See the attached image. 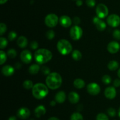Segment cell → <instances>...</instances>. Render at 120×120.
<instances>
[{"instance_id":"1","label":"cell","mask_w":120,"mask_h":120,"mask_svg":"<svg viewBox=\"0 0 120 120\" xmlns=\"http://www.w3.org/2000/svg\"><path fill=\"white\" fill-rule=\"evenodd\" d=\"M62 83V78L59 73L52 72L47 76L46 84L48 88L56 89L59 88Z\"/></svg>"},{"instance_id":"2","label":"cell","mask_w":120,"mask_h":120,"mask_svg":"<svg viewBox=\"0 0 120 120\" xmlns=\"http://www.w3.org/2000/svg\"><path fill=\"white\" fill-rule=\"evenodd\" d=\"M34 58L38 64H43L49 62L52 58V54L49 49L41 48L34 54Z\"/></svg>"},{"instance_id":"3","label":"cell","mask_w":120,"mask_h":120,"mask_svg":"<svg viewBox=\"0 0 120 120\" xmlns=\"http://www.w3.org/2000/svg\"><path fill=\"white\" fill-rule=\"evenodd\" d=\"M32 95L38 100L43 99L48 94V86L42 83H37L35 84L32 88Z\"/></svg>"},{"instance_id":"4","label":"cell","mask_w":120,"mask_h":120,"mask_svg":"<svg viewBox=\"0 0 120 120\" xmlns=\"http://www.w3.org/2000/svg\"><path fill=\"white\" fill-rule=\"evenodd\" d=\"M57 48L59 52L63 55L70 54L73 49L70 42L65 39H62L58 41L57 44Z\"/></svg>"},{"instance_id":"5","label":"cell","mask_w":120,"mask_h":120,"mask_svg":"<svg viewBox=\"0 0 120 120\" xmlns=\"http://www.w3.org/2000/svg\"><path fill=\"white\" fill-rule=\"evenodd\" d=\"M59 21V20L57 16L54 14H48L45 19V24L49 28H53L56 26Z\"/></svg>"},{"instance_id":"6","label":"cell","mask_w":120,"mask_h":120,"mask_svg":"<svg viewBox=\"0 0 120 120\" xmlns=\"http://www.w3.org/2000/svg\"><path fill=\"white\" fill-rule=\"evenodd\" d=\"M70 35L72 40H79L83 35V30L79 26L75 25L70 29Z\"/></svg>"},{"instance_id":"7","label":"cell","mask_w":120,"mask_h":120,"mask_svg":"<svg viewBox=\"0 0 120 120\" xmlns=\"http://www.w3.org/2000/svg\"><path fill=\"white\" fill-rule=\"evenodd\" d=\"M96 14L100 18H104L109 14V9L105 5L103 4H100L96 8Z\"/></svg>"},{"instance_id":"8","label":"cell","mask_w":120,"mask_h":120,"mask_svg":"<svg viewBox=\"0 0 120 120\" xmlns=\"http://www.w3.org/2000/svg\"><path fill=\"white\" fill-rule=\"evenodd\" d=\"M87 92L92 95H96L100 92V87L96 82H91L87 87Z\"/></svg>"},{"instance_id":"9","label":"cell","mask_w":120,"mask_h":120,"mask_svg":"<svg viewBox=\"0 0 120 120\" xmlns=\"http://www.w3.org/2000/svg\"><path fill=\"white\" fill-rule=\"evenodd\" d=\"M107 22L111 27H117L120 24V17L116 14H112L107 18Z\"/></svg>"},{"instance_id":"10","label":"cell","mask_w":120,"mask_h":120,"mask_svg":"<svg viewBox=\"0 0 120 120\" xmlns=\"http://www.w3.org/2000/svg\"><path fill=\"white\" fill-rule=\"evenodd\" d=\"M93 22L96 25L97 29L100 31H103L106 28V24L104 21H102L101 18H100L98 16L94 17L93 20Z\"/></svg>"},{"instance_id":"11","label":"cell","mask_w":120,"mask_h":120,"mask_svg":"<svg viewBox=\"0 0 120 120\" xmlns=\"http://www.w3.org/2000/svg\"><path fill=\"white\" fill-rule=\"evenodd\" d=\"M21 60L25 64L30 63L32 60V53L28 50H24L21 54Z\"/></svg>"},{"instance_id":"12","label":"cell","mask_w":120,"mask_h":120,"mask_svg":"<svg viewBox=\"0 0 120 120\" xmlns=\"http://www.w3.org/2000/svg\"><path fill=\"white\" fill-rule=\"evenodd\" d=\"M30 112L28 108L26 107H22L18 109L17 112V116L22 120H25L30 116Z\"/></svg>"},{"instance_id":"13","label":"cell","mask_w":120,"mask_h":120,"mask_svg":"<svg viewBox=\"0 0 120 120\" xmlns=\"http://www.w3.org/2000/svg\"><path fill=\"white\" fill-rule=\"evenodd\" d=\"M120 49V45L116 41H111L108 44L107 50L111 54H116L118 52Z\"/></svg>"},{"instance_id":"14","label":"cell","mask_w":120,"mask_h":120,"mask_svg":"<svg viewBox=\"0 0 120 120\" xmlns=\"http://www.w3.org/2000/svg\"><path fill=\"white\" fill-rule=\"evenodd\" d=\"M104 94H105V96L107 98L112 100L116 96L117 91H116V89L114 87H109L105 89Z\"/></svg>"},{"instance_id":"15","label":"cell","mask_w":120,"mask_h":120,"mask_svg":"<svg viewBox=\"0 0 120 120\" xmlns=\"http://www.w3.org/2000/svg\"><path fill=\"white\" fill-rule=\"evenodd\" d=\"M59 22L61 25L64 28H68L72 23V21L69 16L67 15H63L59 19Z\"/></svg>"},{"instance_id":"16","label":"cell","mask_w":120,"mask_h":120,"mask_svg":"<svg viewBox=\"0 0 120 120\" xmlns=\"http://www.w3.org/2000/svg\"><path fill=\"white\" fill-rule=\"evenodd\" d=\"M15 69L12 66L5 65L2 68V73L5 76H11L14 74Z\"/></svg>"},{"instance_id":"17","label":"cell","mask_w":120,"mask_h":120,"mask_svg":"<svg viewBox=\"0 0 120 120\" xmlns=\"http://www.w3.org/2000/svg\"><path fill=\"white\" fill-rule=\"evenodd\" d=\"M66 98V95L65 92L64 91H60L58 92L55 95V101L59 104L63 103L65 101Z\"/></svg>"},{"instance_id":"18","label":"cell","mask_w":120,"mask_h":120,"mask_svg":"<svg viewBox=\"0 0 120 120\" xmlns=\"http://www.w3.org/2000/svg\"><path fill=\"white\" fill-rule=\"evenodd\" d=\"M69 100L71 104H76L80 100V96L77 92H76L72 91L69 93Z\"/></svg>"},{"instance_id":"19","label":"cell","mask_w":120,"mask_h":120,"mask_svg":"<svg viewBox=\"0 0 120 120\" xmlns=\"http://www.w3.org/2000/svg\"><path fill=\"white\" fill-rule=\"evenodd\" d=\"M46 112L45 107L43 105H39L35 109V115L36 117L40 118L42 115H45Z\"/></svg>"},{"instance_id":"20","label":"cell","mask_w":120,"mask_h":120,"mask_svg":"<svg viewBox=\"0 0 120 120\" xmlns=\"http://www.w3.org/2000/svg\"><path fill=\"white\" fill-rule=\"evenodd\" d=\"M17 44L20 48H25L28 45V40L24 36H20L17 40Z\"/></svg>"},{"instance_id":"21","label":"cell","mask_w":120,"mask_h":120,"mask_svg":"<svg viewBox=\"0 0 120 120\" xmlns=\"http://www.w3.org/2000/svg\"><path fill=\"white\" fill-rule=\"evenodd\" d=\"M73 85L77 89H82L85 86V82L82 79L77 78L74 81Z\"/></svg>"},{"instance_id":"22","label":"cell","mask_w":120,"mask_h":120,"mask_svg":"<svg viewBox=\"0 0 120 120\" xmlns=\"http://www.w3.org/2000/svg\"><path fill=\"white\" fill-rule=\"evenodd\" d=\"M40 66L38 64H33L32 65H30L29 68V72L30 74H32V75H35L40 70Z\"/></svg>"},{"instance_id":"23","label":"cell","mask_w":120,"mask_h":120,"mask_svg":"<svg viewBox=\"0 0 120 120\" xmlns=\"http://www.w3.org/2000/svg\"><path fill=\"white\" fill-rule=\"evenodd\" d=\"M119 67V64L116 61H111L108 64V68L111 71L117 70Z\"/></svg>"},{"instance_id":"24","label":"cell","mask_w":120,"mask_h":120,"mask_svg":"<svg viewBox=\"0 0 120 120\" xmlns=\"http://www.w3.org/2000/svg\"><path fill=\"white\" fill-rule=\"evenodd\" d=\"M72 57L75 61H80L82 58V54L80 51L75 49L72 52Z\"/></svg>"},{"instance_id":"25","label":"cell","mask_w":120,"mask_h":120,"mask_svg":"<svg viewBox=\"0 0 120 120\" xmlns=\"http://www.w3.org/2000/svg\"><path fill=\"white\" fill-rule=\"evenodd\" d=\"M70 120H83V117L79 112H75L70 116Z\"/></svg>"},{"instance_id":"26","label":"cell","mask_w":120,"mask_h":120,"mask_svg":"<svg viewBox=\"0 0 120 120\" xmlns=\"http://www.w3.org/2000/svg\"><path fill=\"white\" fill-rule=\"evenodd\" d=\"M23 86L26 89H30L33 88L34 85H33L32 81H30V80H26L23 82Z\"/></svg>"},{"instance_id":"27","label":"cell","mask_w":120,"mask_h":120,"mask_svg":"<svg viewBox=\"0 0 120 120\" xmlns=\"http://www.w3.org/2000/svg\"><path fill=\"white\" fill-rule=\"evenodd\" d=\"M0 56H1V60H0V64L1 65H2L4 63H5L7 60V56L6 53L4 51H0Z\"/></svg>"},{"instance_id":"28","label":"cell","mask_w":120,"mask_h":120,"mask_svg":"<svg viewBox=\"0 0 120 120\" xmlns=\"http://www.w3.org/2000/svg\"><path fill=\"white\" fill-rule=\"evenodd\" d=\"M8 45V41L6 38L4 37L0 38V48L4 49Z\"/></svg>"},{"instance_id":"29","label":"cell","mask_w":120,"mask_h":120,"mask_svg":"<svg viewBox=\"0 0 120 120\" xmlns=\"http://www.w3.org/2000/svg\"><path fill=\"white\" fill-rule=\"evenodd\" d=\"M16 55H17V53L14 49H10L7 52V55L11 58H14L16 57Z\"/></svg>"},{"instance_id":"30","label":"cell","mask_w":120,"mask_h":120,"mask_svg":"<svg viewBox=\"0 0 120 120\" xmlns=\"http://www.w3.org/2000/svg\"><path fill=\"white\" fill-rule=\"evenodd\" d=\"M102 81L105 84H110L111 82V78L109 75H104L102 78Z\"/></svg>"},{"instance_id":"31","label":"cell","mask_w":120,"mask_h":120,"mask_svg":"<svg viewBox=\"0 0 120 120\" xmlns=\"http://www.w3.org/2000/svg\"><path fill=\"white\" fill-rule=\"evenodd\" d=\"M96 120H109V118H108V116L106 114L100 113V114H98L97 115Z\"/></svg>"},{"instance_id":"32","label":"cell","mask_w":120,"mask_h":120,"mask_svg":"<svg viewBox=\"0 0 120 120\" xmlns=\"http://www.w3.org/2000/svg\"><path fill=\"white\" fill-rule=\"evenodd\" d=\"M46 37L48 38L49 40H52V39H53L54 37H55V33L53 30H49L46 32Z\"/></svg>"},{"instance_id":"33","label":"cell","mask_w":120,"mask_h":120,"mask_svg":"<svg viewBox=\"0 0 120 120\" xmlns=\"http://www.w3.org/2000/svg\"><path fill=\"white\" fill-rule=\"evenodd\" d=\"M17 36V34L15 31H11L8 34V39L9 41H12L15 40Z\"/></svg>"},{"instance_id":"34","label":"cell","mask_w":120,"mask_h":120,"mask_svg":"<svg viewBox=\"0 0 120 120\" xmlns=\"http://www.w3.org/2000/svg\"><path fill=\"white\" fill-rule=\"evenodd\" d=\"M41 71H42V72L43 73L44 75H48L49 74H50L49 68L48 67H46V66H43V67H42V68H41Z\"/></svg>"},{"instance_id":"35","label":"cell","mask_w":120,"mask_h":120,"mask_svg":"<svg viewBox=\"0 0 120 120\" xmlns=\"http://www.w3.org/2000/svg\"><path fill=\"white\" fill-rule=\"evenodd\" d=\"M7 31V26L5 24L1 23L0 24V35H2Z\"/></svg>"},{"instance_id":"36","label":"cell","mask_w":120,"mask_h":120,"mask_svg":"<svg viewBox=\"0 0 120 120\" xmlns=\"http://www.w3.org/2000/svg\"><path fill=\"white\" fill-rule=\"evenodd\" d=\"M107 113L110 116H112V117H114L116 115V111L114 108H109V109H107Z\"/></svg>"},{"instance_id":"37","label":"cell","mask_w":120,"mask_h":120,"mask_svg":"<svg viewBox=\"0 0 120 120\" xmlns=\"http://www.w3.org/2000/svg\"><path fill=\"white\" fill-rule=\"evenodd\" d=\"M113 35L114 38L117 40H120V30L119 29H116L113 32Z\"/></svg>"},{"instance_id":"38","label":"cell","mask_w":120,"mask_h":120,"mask_svg":"<svg viewBox=\"0 0 120 120\" xmlns=\"http://www.w3.org/2000/svg\"><path fill=\"white\" fill-rule=\"evenodd\" d=\"M38 45H39L37 41H31V42H30V48L33 49H36V48L38 47Z\"/></svg>"},{"instance_id":"39","label":"cell","mask_w":120,"mask_h":120,"mask_svg":"<svg viewBox=\"0 0 120 120\" xmlns=\"http://www.w3.org/2000/svg\"><path fill=\"white\" fill-rule=\"evenodd\" d=\"M86 4L88 7H93L96 5V1L95 0H86Z\"/></svg>"},{"instance_id":"40","label":"cell","mask_w":120,"mask_h":120,"mask_svg":"<svg viewBox=\"0 0 120 120\" xmlns=\"http://www.w3.org/2000/svg\"><path fill=\"white\" fill-rule=\"evenodd\" d=\"M73 21V22L75 23V24L76 25H77L80 23V19L78 16H75V17H74Z\"/></svg>"},{"instance_id":"41","label":"cell","mask_w":120,"mask_h":120,"mask_svg":"<svg viewBox=\"0 0 120 120\" xmlns=\"http://www.w3.org/2000/svg\"><path fill=\"white\" fill-rule=\"evenodd\" d=\"M114 85L116 87H118L120 86V80L119 79H116L113 82Z\"/></svg>"},{"instance_id":"42","label":"cell","mask_w":120,"mask_h":120,"mask_svg":"<svg viewBox=\"0 0 120 120\" xmlns=\"http://www.w3.org/2000/svg\"><path fill=\"white\" fill-rule=\"evenodd\" d=\"M82 4H83V1L82 0H77L76 1V5H77L78 7H80V6H82Z\"/></svg>"},{"instance_id":"43","label":"cell","mask_w":120,"mask_h":120,"mask_svg":"<svg viewBox=\"0 0 120 120\" xmlns=\"http://www.w3.org/2000/svg\"><path fill=\"white\" fill-rule=\"evenodd\" d=\"M15 68L16 69H20L21 68V64H20L19 62L16 63V64H15Z\"/></svg>"},{"instance_id":"44","label":"cell","mask_w":120,"mask_h":120,"mask_svg":"<svg viewBox=\"0 0 120 120\" xmlns=\"http://www.w3.org/2000/svg\"><path fill=\"white\" fill-rule=\"evenodd\" d=\"M8 120H17L16 118L14 116H11L8 118Z\"/></svg>"},{"instance_id":"45","label":"cell","mask_w":120,"mask_h":120,"mask_svg":"<svg viewBox=\"0 0 120 120\" xmlns=\"http://www.w3.org/2000/svg\"><path fill=\"white\" fill-rule=\"evenodd\" d=\"M56 101H52L50 102V105L51 106H53H53H55V105H56Z\"/></svg>"},{"instance_id":"46","label":"cell","mask_w":120,"mask_h":120,"mask_svg":"<svg viewBox=\"0 0 120 120\" xmlns=\"http://www.w3.org/2000/svg\"><path fill=\"white\" fill-rule=\"evenodd\" d=\"M48 120H60L59 119V118H56V117H50V118H49V119H48Z\"/></svg>"},{"instance_id":"47","label":"cell","mask_w":120,"mask_h":120,"mask_svg":"<svg viewBox=\"0 0 120 120\" xmlns=\"http://www.w3.org/2000/svg\"><path fill=\"white\" fill-rule=\"evenodd\" d=\"M7 1L8 0H0V3H1V4H4L5 2H7Z\"/></svg>"},{"instance_id":"48","label":"cell","mask_w":120,"mask_h":120,"mask_svg":"<svg viewBox=\"0 0 120 120\" xmlns=\"http://www.w3.org/2000/svg\"><path fill=\"white\" fill-rule=\"evenodd\" d=\"M118 77L120 78V68L118 69Z\"/></svg>"},{"instance_id":"49","label":"cell","mask_w":120,"mask_h":120,"mask_svg":"<svg viewBox=\"0 0 120 120\" xmlns=\"http://www.w3.org/2000/svg\"><path fill=\"white\" fill-rule=\"evenodd\" d=\"M118 116H119L120 118V107L119 109H118Z\"/></svg>"}]
</instances>
